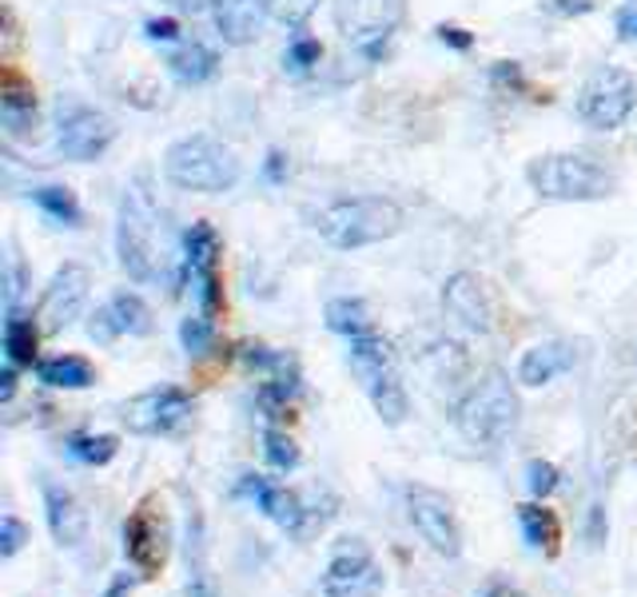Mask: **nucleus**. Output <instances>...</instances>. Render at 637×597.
<instances>
[{"mask_svg":"<svg viewBox=\"0 0 637 597\" xmlns=\"http://www.w3.org/2000/svg\"><path fill=\"white\" fill-rule=\"evenodd\" d=\"M263 458H267V466H271V470H279V475L296 470V466H299L296 438L287 435V430H279V427H267L263 430Z\"/></svg>","mask_w":637,"mask_h":597,"instance_id":"obj_29","label":"nucleus"},{"mask_svg":"<svg viewBox=\"0 0 637 597\" xmlns=\"http://www.w3.org/2000/svg\"><path fill=\"white\" fill-rule=\"evenodd\" d=\"M143 32H148V40H180V24H176L171 17L148 20V24H143Z\"/></svg>","mask_w":637,"mask_h":597,"instance_id":"obj_38","label":"nucleus"},{"mask_svg":"<svg viewBox=\"0 0 637 597\" xmlns=\"http://www.w3.org/2000/svg\"><path fill=\"white\" fill-rule=\"evenodd\" d=\"M331 12L342 40H351L367 57L379 52L382 40L399 29V20H402L399 0H331Z\"/></svg>","mask_w":637,"mask_h":597,"instance_id":"obj_10","label":"nucleus"},{"mask_svg":"<svg viewBox=\"0 0 637 597\" xmlns=\"http://www.w3.org/2000/svg\"><path fill=\"white\" fill-rule=\"evenodd\" d=\"M12 395H17V367H4V375H0V398H4V402H12Z\"/></svg>","mask_w":637,"mask_h":597,"instance_id":"obj_44","label":"nucleus"},{"mask_svg":"<svg viewBox=\"0 0 637 597\" xmlns=\"http://www.w3.org/2000/svg\"><path fill=\"white\" fill-rule=\"evenodd\" d=\"M88 335H92L96 342H112V339H120V335H116V327H112V319H108L104 307H100V311L92 315V322H88Z\"/></svg>","mask_w":637,"mask_h":597,"instance_id":"obj_37","label":"nucleus"},{"mask_svg":"<svg viewBox=\"0 0 637 597\" xmlns=\"http://www.w3.org/2000/svg\"><path fill=\"white\" fill-rule=\"evenodd\" d=\"M32 199H37V208L44 211V216H52L57 223H64V228H80V219H84V211H80L77 196H72V188H57V183H44V188L32 191Z\"/></svg>","mask_w":637,"mask_h":597,"instance_id":"obj_27","label":"nucleus"},{"mask_svg":"<svg viewBox=\"0 0 637 597\" xmlns=\"http://www.w3.org/2000/svg\"><path fill=\"white\" fill-rule=\"evenodd\" d=\"M64 450L84 466H108L116 455H120V438L116 435H84V430H80V435L68 438Z\"/></svg>","mask_w":637,"mask_h":597,"instance_id":"obj_28","label":"nucleus"},{"mask_svg":"<svg viewBox=\"0 0 637 597\" xmlns=\"http://www.w3.org/2000/svg\"><path fill=\"white\" fill-rule=\"evenodd\" d=\"M37 327L20 307H9V319H4V355H9L12 367H32L37 362Z\"/></svg>","mask_w":637,"mask_h":597,"instance_id":"obj_24","label":"nucleus"},{"mask_svg":"<svg viewBox=\"0 0 637 597\" xmlns=\"http://www.w3.org/2000/svg\"><path fill=\"white\" fill-rule=\"evenodd\" d=\"M637 105V84L634 77H629L626 68H598V72H590V80L581 84V96H578V116L590 128H598V132H614V128H621V123L629 120V112H634Z\"/></svg>","mask_w":637,"mask_h":597,"instance_id":"obj_8","label":"nucleus"},{"mask_svg":"<svg viewBox=\"0 0 637 597\" xmlns=\"http://www.w3.org/2000/svg\"><path fill=\"white\" fill-rule=\"evenodd\" d=\"M88 287H92L88 267H80V263L60 267L57 276L48 279L44 295H40V304H37L40 331L57 335V331H64V327H72V322L80 319V311H84V304H88Z\"/></svg>","mask_w":637,"mask_h":597,"instance_id":"obj_14","label":"nucleus"},{"mask_svg":"<svg viewBox=\"0 0 637 597\" xmlns=\"http://www.w3.org/2000/svg\"><path fill=\"white\" fill-rule=\"evenodd\" d=\"M125 554L140 578H160L171 554V521L156 494H148L125 521Z\"/></svg>","mask_w":637,"mask_h":597,"instance_id":"obj_7","label":"nucleus"},{"mask_svg":"<svg viewBox=\"0 0 637 597\" xmlns=\"http://www.w3.org/2000/svg\"><path fill=\"white\" fill-rule=\"evenodd\" d=\"M442 307L475 335H486L495 327V299H490L486 279L475 276V271H455V276L447 279V287H442Z\"/></svg>","mask_w":637,"mask_h":597,"instance_id":"obj_16","label":"nucleus"},{"mask_svg":"<svg viewBox=\"0 0 637 597\" xmlns=\"http://www.w3.org/2000/svg\"><path fill=\"white\" fill-rule=\"evenodd\" d=\"M188 597H219L216 578L203 566V546L200 534H196V546H188Z\"/></svg>","mask_w":637,"mask_h":597,"instance_id":"obj_31","label":"nucleus"},{"mask_svg":"<svg viewBox=\"0 0 637 597\" xmlns=\"http://www.w3.org/2000/svg\"><path fill=\"white\" fill-rule=\"evenodd\" d=\"M236 494L239 498H251V503L276 521V526H283L287 534H296V538L307 534V503L296 490L267 482V478H259V475H243V482H239Z\"/></svg>","mask_w":637,"mask_h":597,"instance_id":"obj_17","label":"nucleus"},{"mask_svg":"<svg viewBox=\"0 0 637 597\" xmlns=\"http://www.w3.org/2000/svg\"><path fill=\"white\" fill-rule=\"evenodd\" d=\"M196 410L188 390L180 387H156V390H143V395L128 398L120 418L132 435H171L176 427H183Z\"/></svg>","mask_w":637,"mask_h":597,"instance_id":"obj_11","label":"nucleus"},{"mask_svg":"<svg viewBox=\"0 0 637 597\" xmlns=\"http://www.w3.org/2000/svg\"><path fill=\"white\" fill-rule=\"evenodd\" d=\"M168 68H171V77L180 80V84H203V80L216 77L219 57L211 52L208 44H200V40H188V44H180L168 57Z\"/></svg>","mask_w":637,"mask_h":597,"instance_id":"obj_22","label":"nucleus"},{"mask_svg":"<svg viewBox=\"0 0 637 597\" xmlns=\"http://www.w3.org/2000/svg\"><path fill=\"white\" fill-rule=\"evenodd\" d=\"M561 475H558V466L546 462V458H530L526 462V490L534 494V498H550L554 490H558Z\"/></svg>","mask_w":637,"mask_h":597,"instance_id":"obj_32","label":"nucleus"},{"mask_svg":"<svg viewBox=\"0 0 637 597\" xmlns=\"http://www.w3.org/2000/svg\"><path fill=\"white\" fill-rule=\"evenodd\" d=\"M136 581H140V574H116L112 586L104 589V597H132Z\"/></svg>","mask_w":637,"mask_h":597,"instance_id":"obj_40","label":"nucleus"},{"mask_svg":"<svg viewBox=\"0 0 637 597\" xmlns=\"http://www.w3.org/2000/svg\"><path fill=\"white\" fill-rule=\"evenodd\" d=\"M180 342L188 355H208L216 347V319L211 315H196V319H183L180 327Z\"/></svg>","mask_w":637,"mask_h":597,"instance_id":"obj_30","label":"nucleus"},{"mask_svg":"<svg viewBox=\"0 0 637 597\" xmlns=\"http://www.w3.org/2000/svg\"><path fill=\"white\" fill-rule=\"evenodd\" d=\"M120 263L136 283H163L168 279V243H163V219L152 196L132 188L120 203V228H116Z\"/></svg>","mask_w":637,"mask_h":597,"instance_id":"obj_1","label":"nucleus"},{"mask_svg":"<svg viewBox=\"0 0 637 597\" xmlns=\"http://www.w3.org/2000/svg\"><path fill=\"white\" fill-rule=\"evenodd\" d=\"M327 597H379L382 594V569L375 561L371 546L362 538L335 541L324 574Z\"/></svg>","mask_w":637,"mask_h":597,"instance_id":"obj_9","label":"nucleus"},{"mask_svg":"<svg viewBox=\"0 0 637 597\" xmlns=\"http://www.w3.org/2000/svg\"><path fill=\"white\" fill-rule=\"evenodd\" d=\"M163 176L183 191L223 196L239 183V160L228 143L211 136H183L163 152Z\"/></svg>","mask_w":637,"mask_h":597,"instance_id":"obj_4","label":"nucleus"},{"mask_svg":"<svg viewBox=\"0 0 637 597\" xmlns=\"http://www.w3.org/2000/svg\"><path fill=\"white\" fill-rule=\"evenodd\" d=\"M263 171H267V180H271V183H283L287 180V156L283 152H267Z\"/></svg>","mask_w":637,"mask_h":597,"instance_id":"obj_41","label":"nucleus"},{"mask_svg":"<svg viewBox=\"0 0 637 597\" xmlns=\"http://www.w3.org/2000/svg\"><path fill=\"white\" fill-rule=\"evenodd\" d=\"M407 510L415 530L422 534V541H427L430 550L442 554V558H458L462 554V530H458L455 510H450V503L442 494L430 490V486H410Z\"/></svg>","mask_w":637,"mask_h":597,"instance_id":"obj_15","label":"nucleus"},{"mask_svg":"<svg viewBox=\"0 0 637 597\" xmlns=\"http://www.w3.org/2000/svg\"><path fill=\"white\" fill-rule=\"evenodd\" d=\"M183 259H188V276L196 283L200 311L216 319L219 307H223V287H219V231L208 219L183 231Z\"/></svg>","mask_w":637,"mask_h":597,"instance_id":"obj_13","label":"nucleus"},{"mask_svg":"<svg viewBox=\"0 0 637 597\" xmlns=\"http://www.w3.org/2000/svg\"><path fill=\"white\" fill-rule=\"evenodd\" d=\"M518 395H514L510 379L502 370H490L475 387L467 390V398L458 402V430L478 446H498L514 427H518Z\"/></svg>","mask_w":637,"mask_h":597,"instance_id":"obj_6","label":"nucleus"},{"mask_svg":"<svg viewBox=\"0 0 637 597\" xmlns=\"http://www.w3.org/2000/svg\"><path fill=\"white\" fill-rule=\"evenodd\" d=\"M44 518H48V530L60 546H80L88 538V514L84 506L77 503V494L68 490L60 482H44Z\"/></svg>","mask_w":637,"mask_h":597,"instance_id":"obj_19","label":"nucleus"},{"mask_svg":"<svg viewBox=\"0 0 637 597\" xmlns=\"http://www.w3.org/2000/svg\"><path fill=\"white\" fill-rule=\"evenodd\" d=\"M618 37L621 40H637V9H626L618 17Z\"/></svg>","mask_w":637,"mask_h":597,"instance_id":"obj_43","label":"nucleus"},{"mask_svg":"<svg viewBox=\"0 0 637 597\" xmlns=\"http://www.w3.org/2000/svg\"><path fill=\"white\" fill-rule=\"evenodd\" d=\"M319 236L327 239L339 251H355V247H371L382 239L399 236L402 231V208L395 199L382 196H355V199H339L331 208L319 211L315 219Z\"/></svg>","mask_w":637,"mask_h":597,"instance_id":"obj_3","label":"nucleus"},{"mask_svg":"<svg viewBox=\"0 0 637 597\" xmlns=\"http://www.w3.org/2000/svg\"><path fill=\"white\" fill-rule=\"evenodd\" d=\"M574 359L578 355H574L570 342H538V347L522 351V359H518V382L522 387H546L558 375H566L574 367Z\"/></svg>","mask_w":637,"mask_h":597,"instance_id":"obj_20","label":"nucleus"},{"mask_svg":"<svg viewBox=\"0 0 637 597\" xmlns=\"http://www.w3.org/2000/svg\"><path fill=\"white\" fill-rule=\"evenodd\" d=\"M116 140V123L104 112H96L88 105H60V132L57 143L64 160H100Z\"/></svg>","mask_w":637,"mask_h":597,"instance_id":"obj_12","label":"nucleus"},{"mask_svg":"<svg viewBox=\"0 0 637 597\" xmlns=\"http://www.w3.org/2000/svg\"><path fill=\"white\" fill-rule=\"evenodd\" d=\"M211 12H216V29L223 44L243 48L259 40L267 17H271V0H211Z\"/></svg>","mask_w":637,"mask_h":597,"instance_id":"obj_18","label":"nucleus"},{"mask_svg":"<svg viewBox=\"0 0 637 597\" xmlns=\"http://www.w3.org/2000/svg\"><path fill=\"white\" fill-rule=\"evenodd\" d=\"M37 379L44 382V387H57V390H84L96 382V370L88 359H77V355H57V359L37 362Z\"/></svg>","mask_w":637,"mask_h":597,"instance_id":"obj_23","label":"nucleus"},{"mask_svg":"<svg viewBox=\"0 0 637 597\" xmlns=\"http://www.w3.org/2000/svg\"><path fill=\"white\" fill-rule=\"evenodd\" d=\"M594 0H558V12H590Z\"/></svg>","mask_w":637,"mask_h":597,"instance_id":"obj_45","label":"nucleus"},{"mask_svg":"<svg viewBox=\"0 0 637 597\" xmlns=\"http://www.w3.org/2000/svg\"><path fill=\"white\" fill-rule=\"evenodd\" d=\"M606 530H609L606 510H601V506H594V510H590V541H594V546H601V541H606Z\"/></svg>","mask_w":637,"mask_h":597,"instance_id":"obj_42","label":"nucleus"},{"mask_svg":"<svg viewBox=\"0 0 637 597\" xmlns=\"http://www.w3.org/2000/svg\"><path fill=\"white\" fill-rule=\"evenodd\" d=\"M526 180L543 199H558V203H598L618 191V176L581 152L538 156L526 168Z\"/></svg>","mask_w":637,"mask_h":597,"instance_id":"obj_2","label":"nucleus"},{"mask_svg":"<svg viewBox=\"0 0 637 597\" xmlns=\"http://www.w3.org/2000/svg\"><path fill=\"white\" fill-rule=\"evenodd\" d=\"M116 335H148L152 331V307L143 304L136 291H116L104 304Z\"/></svg>","mask_w":637,"mask_h":597,"instance_id":"obj_25","label":"nucleus"},{"mask_svg":"<svg viewBox=\"0 0 637 597\" xmlns=\"http://www.w3.org/2000/svg\"><path fill=\"white\" fill-rule=\"evenodd\" d=\"M324 319L335 335H342V339H359V335L371 331V311H367V304H362V299H347V295L327 304Z\"/></svg>","mask_w":637,"mask_h":597,"instance_id":"obj_26","label":"nucleus"},{"mask_svg":"<svg viewBox=\"0 0 637 597\" xmlns=\"http://www.w3.org/2000/svg\"><path fill=\"white\" fill-rule=\"evenodd\" d=\"M319 57H324V44H319L315 37H296L291 40V48H287V64L299 68V72L311 68V64H319Z\"/></svg>","mask_w":637,"mask_h":597,"instance_id":"obj_35","label":"nucleus"},{"mask_svg":"<svg viewBox=\"0 0 637 597\" xmlns=\"http://www.w3.org/2000/svg\"><path fill=\"white\" fill-rule=\"evenodd\" d=\"M490 77H495V84H498V88H526L522 68L514 64V60H498V64H495V72H490Z\"/></svg>","mask_w":637,"mask_h":597,"instance_id":"obj_36","label":"nucleus"},{"mask_svg":"<svg viewBox=\"0 0 637 597\" xmlns=\"http://www.w3.org/2000/svg\"><path fill=\"white\" fill-rule=\"evenodd\" d=\"M482 597H522L514 586H506V581H495V586H486Z\"/></svg>","mask_w":637,"mask_h":597,"instance_id":"obj_46","label":"nucleus"},{"mask_svg":"<svg viewBox=\"0 0 637 597\" xmlns=\"http://www.w3.org/2000/svg\"><path fill=\"white\" fill-rule=\"evenodd\" d=\"M518 526H522V538L530 550H543L546 558L558 554V541H561V526L554 518V510L538 503H522L518 506Z\"/></svg>","mask_w":637,"mask_h":597,"instance_id":"obj_21","label":"nucleus"},{"mask_svg":"<svg viewBox=\"0 0 637 597\" xmlns=\"http://www.w3.org/2000/svg\"><path fill=\"white\" fill-rule=\"evenodd\" d=\"M351 370L355 379H359L362 395L371 398L375 415L387 422V427H399L402 418H407L410 402H407V387H402V375H399V359L390 351V342L382 335L367 331L359 339H351Z\"/></svg>","mask_w":637,"mask_h":597,"instance_id":"obj_5","label":"nucleus"},{"mask_svg":"<svg viewBox=\"0 0 637 597\" xmlns=\"http://www.w3.org/2000/svg\"><path fill=\"white\" fill-rule=\"evenodd\" d=\"M315 9H319V0H271V17L287 29H303L315 17Z\"/></svg>","mask_w":637,"mask_h":597,"instance_id":"obj_33","label":"nucleus"},{"mask_svg":"<svg viewBox=\"0 0 637 597\" xmlns=\"http://www.w3.org/2000/svg\"><path fill=\"white\" fill-rule=\"evenodd\" d=\"M180 9H188V12H203V9H211V0H176Z\"/></svg>","mask_w":637,"mask_h":597,"instance_id":"obj_47","label":"nucleus"},{"mask_svg":"<svg viewBox=\"0 0 637 597\" xmlns=\"http://www.w3.org/2000/svg\"><path fill=\"white\" fill-rule=\"evenodd\" d=\"M24 541H29V526L4 514V521H0V558H17L24 550Z\"/></svg>","mask_w":637,"mask_h":597,"instance_id":"obj_34","label":"nucleus"},{"mask_svg":"<svg viewBox=\"0 0 637 597\" xmlns=\"http://www.w3.org/2000/svg\"><path fill=\"white\" fill-rule=\"evenodd\" d=\"M438 40L450 44V48H458V52H467V48L475 44V37H470L467 29H458V24H442V29H438Z\"/></svg>","mask_w":637,"mask_h":597,"instance_id":"obj_39","label":"nucleus"}]
</instances>
